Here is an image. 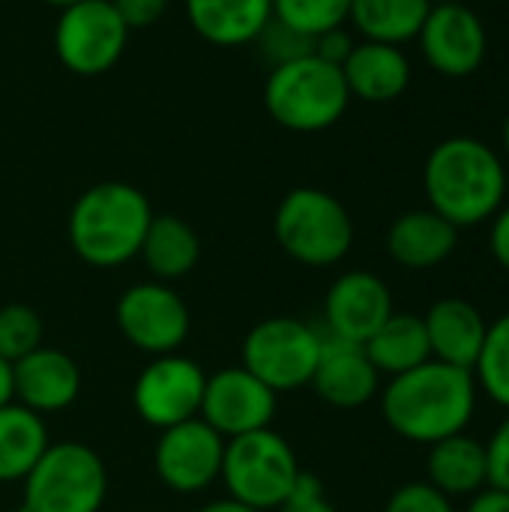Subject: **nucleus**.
<instances>
[{"instance_id": "f704fd0d", "label": "nucleus", "mask_w": 509, "mask_h": 512, "mask_svg": "<svg viewBox=\"0 0 509 512\" xmlns=\"http://www.w3.org/2000/svg\"><path fill=\"white\" fill-rule=\"evenodd\" d=\"M354 45L357 42L351 39V33L345 27H333V30L315 36V57L333 63V66H342L348 60V54L354 51Z\"/></svg>"}, {"instance_id": "aec40b11", "label": "nucleus", "mask_w": 509, "mask_h": 512, "mask_svg": "<svg viewBox=\"0 0 509 512\" xmlns=\"http://www.w3.org/2000/svg\"><path fill=\"white\" fill-rule=\"evenodd\" d=\"M459 246V228L432 207L402 213L387 231V252L405 270H432Z\"/></svg>"}, {"instance_id": "393cba45", "label": "nucleus", "mask_w": 509, "mask_h": 512, "mask_svg": "<svg viewBox=\"0 0 509 512\" xmlns=\"http://www.w3.org/2000/svg\"><path fill=\"white\" fill-rule=\"evenodd\" d=\"M48 426L30 408L9 402L0 408V483H21L48 450Z\"/></svg>"}, {"instance_id": "7c9ffc66", "label": "nucleus", "mask_w": 509, "mask_h": 512, "mask_svg": "<svg viewBox=\"0 0 509 512\" xmlns=\"http://www.w3.org/2000/svg\"><path fill=\"white\" fill-rule=\"evenodd\" d=\"M384 512H456V507H453V498L438 492L432 483L417 480V483L399 486L390 495Z\"/></svg>"}, {"instance_id": "39448f33", "label": "nucleus", "mask_w": 509, "mask_h": 512, "mask_svg": "<svg viewBox=\"0 0 509 512\" xmlns=\"http://www.w3.org/2000/svg\"><path fill=\"white\" fill-rule=\"evenodd\" d=\"M276 240L288 258L306 267H333L354 246V222L345 204L315 186L291 189L273 219Z\"/></svg>"}, {"instance_id": "1a4fd4ad", "label": "nucleus", "mask_w": 509, "mask_h": 512, "mask_svg": "<svg viewBox=\"0 0 509 512\" xmlns=\"http://www.w3.org/2000/svg\"><path fill=\"white\" fill-rule=\"evenodd\" d=\"M129 27L111 0H78L60 9L54 51L60 63L84 78L108 72L126 51Z\"/></svg>"}, {"instance_id": "bb28decb", "label": "nucleus", "mask_w": 509, "mask_h": 512, "mask_svg": "<svg viewBox=\"0 0 509 512\" xmlns=\"http://www.w3.org/2000/svg\"><path fill=\"white\" fill-rule=\"evenodd\" d=\"M474 381L480 393L509 411V312L489 324L483 351L474 366Z\"/></svg>"}, {"instance_id": "c756f323", "label": "nucleus", "mask_w": 509, "mask_h": 512, "mask_svg": "<svg viewBox=\"0 0 509 512\" xmlns=\"http://www.w3.org/2000/svg\"><path fill=\"white\" fill-rule=\"evenodd\" d=\"M255 42H258L261 54L270 60V69L315 54V39L300 33V30H294V27H288V24H282L279 18H270Z\"/></svg>"}, {"instance_id": "f8f14e48", "label": "nucleus", "mask_w": 509, "mask_h": 512, "mask_svg": "<svg viewBox=\"0 0 509 512\" xmlns=\"http://www.w3.org/2000/svg\"><path fill=\"white\" fill-rule=\"evenodd\" d=\"M222 459L225 438L201 417L162 429L153 450L156 477L174 495H201L216 486L222 477Z\"/></svg>"}, {"instance_id": "7ed1b4c3", "label": "nucleus", "mask_w": 509, "mask_h": 512, "mask_svg": "<svg viewBox=\"0 0 509 512\" xmlns=\"http://www.w3.org/2000/svg\"><path fill=\"white\" fill-rule=\"evenodd\" d=\"M150 222L153 210L147 195L129 183L108 180L78 195L66 231L69 246L84 264L111 270L138 258Z\"/></svg>"}, {"instance_id": "2f4dec72", "label": "nucleus", "mask_w": 509, "mask_h": 512, "mask_svg": "<svg viewBox=\"0 0 509 512\" xmlns=\"http://www.w3.org/2000/svg\"><path fill=\"white\" fill-rule=\"evenodd\" d=\"M276 512H339V510H336V507L330 504V498L324 495V486H321V480H318V477H312V474H300V480H297L294 492L285 498V504H282Z\"/></svg>"}, {"instance_id": "473e14b6", "label": "nucleus", "mask_w": 509, "mask_h": 512, "mask_svg": "<svg viewBox=\"0 0 509 512\" xmlns=\"http://www.w3.org/2000/svg\"><path fill=\"white\" fill-rule=\"evenodd\" d=\"M486 462H489V486L509 492V417L486 441Z\"/></svg>"}, {"instance_id": "cd10ccee", "label": "nucleus", "mask_w": 509, "mask_h": 512, "mask_svg": "<svg viewBox=\"0 0 509 512\" xmlns=\"http://www.w3.org/2000/svg\"><path fill=\"white\" fill-rule=\"evenodd\" d=\"M273 18L315 39L351 18V0H273Z\"/></svg>"}, {"instance_id": "f3484780", "label": "nucleus", "mask_w": 509, "mask_h": 512, "mask_svg": "<svg viewBox=\"0 0 509 512\" xmlns=\"http://www.w3.org/2000/svg\"><path fill=\"white\" fill-rule=\"evenodd\" d=\"M309 387L321 402L351 411L369 405L381 393V375L363 345L327 336Z\"/></svg>"}, {"instance_id": "a211bd4d", "label": "nucleus", "mask_w": 509, "mask_h": 512, "mask_svg": "<svg viewBox=\"0 0 509 512\" xmlns=\"http://www.w3.org/2000/svg\"><path fill=\"white\" fill-rule=\"evenodd\" d=\"M423 324H426L432 360L474 372L489 333V321L474 303L462 297H444L429 306Z\"/></svg>"}, {"instance_id": "72a5a7b5", "label": "nucleus", "mask_w": 509, "mask_h": 512, "mask_svg": "<svg viewBox=\"0 0 509 512\" xmlns=\"http://www.w3.org/2000/svg\"><path fill=\"white\" fill-rule=\"evenodd\" d=\"M111 3L129 30L153 27L168 9V0H111Z\"/></svg>"}, {"instance_id": "4468645a", "label": "nucleus", "mask_w": 509, "mask_h": 512, "mask_svg": "<svg viewBox=\"0 0 509 512\" xmlns=\"http://www.w3.org/2000/svg\"><path fill=\"white\" fill-rule=\"evenodd\" d=\"M417 39L426 63L447 78L474 75L489 51L486 24L468 3L432 6Z\"/></svg>"}, {"instance_id": "4be33fe9", "label": "nucleus", "mask_w": 509, "mask_h": 512, "mask_svg": "<svg viewBox=\"0 0 509 512\" xmlns=\"http://www.w3.org/2000/svg\"><path fill=\"white\" fill-rule=\"evenodd\" d=\"M195 33L213 45L255 42L273 18V0H183Z\"/></svg>"}, {"instance_id": "20e7f679", "label": "nucleus", "mask_w": 509, "mask_h": 512, "mask_svg": "<svg viewBox=\"0 0 509 512\" xmlns=\"http://www.w3.org/2000/svg\"><path fill=\"white\" fill-rule=\"evenodd\" d=\"M351 93L342 66L315 54L273 66L264 84L267 114L291 132H324L342 120Z\"/></svg>"}, {"instance_id": "ddd939ff", "label": "nucleus", "mask_w": 509, "mask_h": 512, "mask_svg": "<svg viewBox=\"0 0 509 512\" xmlns=\"http://www.w3.org/2000/svg\"><path fill=\"white\" fill-rule=\"evenodd\" d=\"M210 429H216L225 441L270 429L276 417V393L258 381L243 366L219 369L216 375H207L201 414Z\"/></svg>"}, {"instance_id": "f03ea898", "label": "nucleus", "mask_w": 509, "mask_h": 512, "mask_svg": "<svg viewBox=\"0 0 509 512\" xmlns=\"http://www.w3.org/2000/svg\"><path fill=\"white\" fill-rule=\"evenodd\" d=\"M429 207L459 231L489 222L507 201V168L492 144L453 135L432 147L423 165Z\"/></svg>"}, {"instance_id": "0eeeda50", "label": "nucleus", "mask_w": 509, "mask_h": 512, "mask_svg": "<svg viewBox=\"0 0 509 512\" xmlns=\"http://www.w3.org/2000/svg\"><path fill=\"white\" fill-rule=\"evenodd\" d=\"M300 474L294 447L273 429H258L225 441L219 480L228 489V498L252 510H279L294 492Z\"/></svg>"}, {"instance_id": "4c0bfd02", "label": "nucleus", "mask_w": 509, "mask_h": 512, "mask_svg": "<svg viewBox=\"0 0 509 512\" xmlns=\"http://www.w3.org/2000/svg\"><path fill=\"white\" fill-rule=\"evenodd\" d=\"M15 402V390H12V363H6L0 357V408Z\"/></svg>"}, {"instance_id": "9d476101", "label": "nucleus", "mask_w": 509, "mask_h": 512, "mask_svg": "<svg viewBox=\"0 0 509 512\" xmlns=\"http://www.w3.org/2000/svg\"><path fill=\"white\" fill-rule=\"evenodd\" d=\"M114 321L123 339L150 357L177 354L192 330L183 297L168 282L156 279L126 288L117 300Z\"/></svg>"}, {"instance_id": "a878e982", "label": "nucleus", "mask_w": 509, "mask_h": 512, "mask_svg": "<svg viewBox=\"0 0 509 512\" xmlns=\"http://www.w3.org/2000/svg\"><path fill=\"white\" fill-rule=\"evenodd\" d=\"M429 9V0H351L348 21H354L363 39L402 45L417 39Z\"/></svg>"}, {"instance_id": "412c9836", "label": "nucleus", "mask_w": 509, "mask_h": 512, "mask_svg": "<svg viewBox=\"0 0 509 512\" xmlns=\"http://www.w3.org/2000/svg\"><path fill=\"white\" fill-rule=\"evenodd\" d=\"M426 474V483H432L447 498H474L489 486L486 444H480L468 432L450 435L429 447Z\"/></svg>"}, {"instance_id": "c9c22d12", "label": "nucleus", "mask_w": 509, "mask_h": 512, "mask_svg": "<svg viewBox=\"0 0 509 512\" xmlns=\"http://www.w3.org/2000/svg\"><path fill=\"white\" fill-rule=\"evenodd\" d=\"M489 249H492L495 261L509 273V204H504V207L492 216Z\"/></svg>"}, {"instance_id": "6ab92c4d", "label": "nucleus", "mask_w": 509, "mask_h": 512, "mask_svg": "<svg viewBox=\"0 0 509 512\" xmlns=\"http://www.w3.org/2000/svg\"><path fill=\"white\" fill-rule=\"evenodd\" d=\"M342 75H345L351 99L357 96L363 102L381 105V102L399 99L408 90L411 60L405 57L399 45L363 39L354 45V51L342 63Z\"/></svg>"}, {"instance_id": "423d86ee", "label": "nucleus", "mask_w": 509, "mask_h": 512, "mask_svg": "<svg viewBox=\"0 0 509 512\" xmlns=\"http://www.w3.org/2000/svg\"><path fill=\"white\" fill-rule=\"evenodd\" d=\"M24 483L21 512H99L108 498L102 456L81 441H54Z\"/></svg>"}, {"instance_id": "79ce46f5", "label": "nucleus", "mask_w": 509, "mask_h": 512, "mask_svg": "<svg viewBox=\"0 0 509 512\" xmlns=\"http://www.w3.org/2000/svg\"><path fill=\"white\" fill-rule=\"evenodd\" d=\"M432 6H447V3H465V0H429Z\"/></svg>"}, {"instance_id": "a19ab883", "label": "nucleus", "mask_w": 509, "mask_h": 512, "mask_svg": "<svg viewBox=\"0 0 509 512\" xmlns=\"http://www.w3.org/2000/svg\"><path fill=\"white\" fill-rule=\"evenodd\" d=\"M42 3H48V6H57V9H66V6H72V3H78V0H42Z\"/></svg>"}, {"instance_id": "dca6fc26", "label": "nucleus", "mask_w": 509, "mask_h": 512, "mask_svg": "<svg viewBox=\"0 0 509 512\" xmlns=\"http://www.w3.org/2000/svg\"><path fill=\"white\" fill-rule=\"evenodd\" d=\"M12 390L15 402L30 408L33 414H57L78 399L81 369L66 351L39 345L36 351L12 363Z\"/></svg>"}, {"instance_id": "ea45409f", "label": "nucleus", "mask_w": 509, "mask_h": 512, "mask_svg": "<svg viewBox=\"0 0 509 512\" xmlns=\"http://www.w3.org/2000/svg\"><path fill=\"white\" fill-rule=\"evenodd\" d=\"M501 138H504V150H507L509 156V111L507 117H504V132H501Z\"/></svg>"}, {"instance_id": "2eb2a0df", "label": "nucleus", "mask_w": 509, "mask_h": 512, "mask_svg": "<svg viewBox=\"0 0 509 512\" xmlns=\"http://www.w3.org/2000/svg\"><path fill=\"white\" fill-rule=\"evenodd\" d=\"M387 282L369 270L342 273L324 297V324L333 339L366 345L369 336L393 315Z\"/></svg>"}, {"instance_id": "9b49d317", "label": "nucleus", "mask_w": 509, "mask_h": 512, "mask_svg": "<svg viewBox=\"0 0 509 512\" xmlns=\"http://www.w3.org/2000/svg\"><path fill=\"white\" fill-rule=\"evenodd\" d=\"M207 375L204 369L177 354L153 357L132 387V408L141 417V423L153 429H171L186 420H195L201 414Z\"/></svg>"}, {"instance_id": "5701e85b", "label": "nucleus", "mask_w": 509, "mask_h": 512, "mask_svg": "<svg viewBox=\"0 0 509 512\" xmlns=\"http://www.w3.org/2000/svg\"><path fill=\"white\" fill-rule=\"evenodd\" d=\"M138 258L147 264L156 282H177L189 276L201 258V240L195 228L180 216H153Z\"/></svg>"}, {"instance_id": "b1692460", "label": "nucleus", "mask_w": 509, "mask_h": 512, "mask_svg": "<svg viewBox=\"0 0 509 512\" xmlns=\"http://www.w3.org/2000/svg\"><path fill=\"white\" fill-rule=\"evenodd\" d=\"M363 348H366L372 366L378 369V375H387V378L405 375V372L423 366L426 360H432L423 315H414V312H393L369 336V342Z\"/></svg>"}, {"instance_id": "6e6552de", "label": "nucleus", "mask_w": 509, "mask_h": 512, "mask_svg": "<svg viewBox=\"0 0 509 512\" xmlns=\"http://www.w3.org/2000/svg\"><path fill=\"white\" fill-rule=\"evenodd\" d=\"M324 336L297 318L258 321L243 339V369L264 381L276 396L312 384Z\"/></svg>"}, {"instance_id": "f257e3e1", "label": "nucleus", "mask_w": 509, "mask_h": 512, "mask_svg": "<svg viewBox=\"0 0 509 512\" xmlns=\"http://www.w3.org/2000/svg\"><path fill=\"white\" fill-rule=\"evenodd\" d=\"M477 396L474 372L426 360L423 366L390 378L381 390V414L399 438L432 447L471 426Z\"/></svg>"}, {"instance_id": "e433bc0d", "label": "nucleus", "mask_w": 509, "mask_h": 512, "mask_svg": "<svg viewBox=\"0 0 509 512\" xmlns=\"http://www.w3.org/2000/svg\"><path fill=\"white\" fill-rule=\"evenodd\" d=\"M465 512H509V492L486 486L483 492H477L471 498V504H468Z\"/></svg>"}, {"instance_id": "c85d7f7f", "label": "nucleus", "mask_w": 509, "mask_h": 512, "mask_svg": "<svg viewBox=\"0 0 509 512\" xmlns=\"http://www.w3.org/2000/svg\"><path fill=\"white\" fill-rule=\"evenodd\" d=\"M39 345H42V318L24 303L3 306L0 309V357L6 363H18Z\"/></svg>"}, {"instance_id": "58836bf2", "label": "nucleus", "mask_w": 509, "mask_h": 512, "mask_svg": "<svg viewBox=\"0 0 509 512\" xmlns=\"http://www.w3.org/2000/svg\"><path fill=\"white\" fill-rule=\"evenodd\" d=\"M198 512H261V510H252V507H246V504H240V501H234V498H219V501L204 504Z\"/></svg>"}]
</instances>
